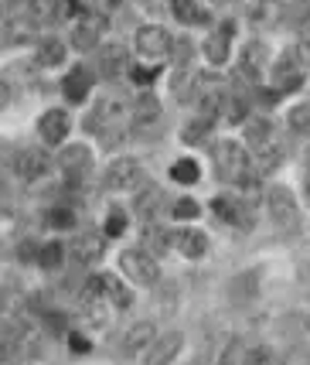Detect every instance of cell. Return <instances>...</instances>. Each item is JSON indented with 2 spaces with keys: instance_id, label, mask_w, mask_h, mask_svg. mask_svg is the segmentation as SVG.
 Instances as JSON below:
<instances>
[{
  "instance_id": "1",
  "label": "cell",
  "mask_w": 310,
  "mask_h": 365,
  "mask_svg": "<svg viewBox=\"0 0 310 365\" xmlns=\"http://www.w3.org/2000/svg\"><path fill=\"white\" fill-rule=\"evenodd\" d=\"M212 158H215V171L222 181H239L246 175V154L235 140H218L212 147Z\"/></svg>"
},
{
  "instance_id": "2",
  "label": "cell",
  "mask_w": 310,
  "mask_h": 365,
  "mask_svg": "<svg viewBox=\"0 0 310 365\" xmlns=\"http://www.w3.org/2000/svg\"><path fill=\"white\" fill-rule=\"evenodd\" d=\"M266 208H269V219H273L279 229H294L296 225L294 191H286L283 185H273V188L266 191Z\"/></svg>"
},
{
  "instance_id": "3",
  "label": "cell",
  "mask_w": 310,
  "mask_h": 365,
  "mask_svg": "<svg viewBox=\"0 0 310 365\" xmlns=\"http://www.w3.org/2000/svg\"><path fill=\"white\" fill-rule=\"evenodd\" d=\"M140 178H143V171H140V164L133 158H120L113 160L106 168V175H103V188L106 191H130L140 185Z\"/></svg>"
},
{
  "instance_id": "4",
  "label": "cell",
  "mask_w": 310,
  "mask_h": 365,
  "mask_svg": "<svg viewBox=\"0 0 310 365\" xmlns=\"http://www.w3.org/2000/svg\"><path fill=\"white\" fill-rule=\"evenodd\" d=\"M120 267H123V273L133 284L150 287L157 280V259L147 253V250H126V253L120 256Z\"/></svg>"
},
{
  "instance_id": "5",
  "label": "cell",
  "mask_w": 310,
  "mask_h": 365,
  "mask_svg": "<svg viewBox=\"0 0 310 365\" xmlns=\"http://www.w3.org/2000/svg\"><path fill=\"white\" fill-rule=\"evenodd\" d=\"M171 45H174V38L160 24H143L137 31V51L143 58H167Z\"/></svg>"
},
{
  "instance_id": "6",
  "label": "cell",
  "mask_w": 310,
  "mask_h": 365,
  "mask_svg": "<svg viewBox=\"0 0 310 365\" xmlns=\"http://www.w3.org/2000/svg\"><path fill=\"white\" fill-rule=\"evenodd\" d=\"M181 349H185V334H181V331L160 334V338H154V345L147 349L143 365H171L174 359L181 355Z\"/></svg>"
},
{
  "instance_id": "7",
  "label": "cell",
  "mask_w": 310,
  "mask_h": 365,
  "mask_svg": "<svg viewBox=\"0 0 310 365\" xmlns=\"http://www.w3.org/2000/svg\"><path fill=\"white\" fill-rule=\"evenodd\" d=\"M103 250H106V239L99 236V232H82V236L72 239V246H68V253L76 259L78 267H93L103 259Z\"/></svg>"
},
{
  "instance_id": "8",
  "label": "cell",
  "mask_w": 310,
  "mask_h": 365,
  "mask_svg": "<svg viewBox=\"0 0 310 365\" xmlns=\"http://www.w3.org/2000/svg\"><path fill=\"white\" fill-rule=\"evenodd\" d=\"M34 21L31 14H14L0 21V41L4 45H21V41H31L34 38Z\"/></svg>"
},
{
  "instance_id": "9",
  "label": "cell",
  "mask_w": 310,
  "mask_h": 365,
  "mask_svg": "<svg viewBox=\"0 0 310 365\" xmlns=\"http://www.w3.org/2000/svg\"><path fill=\"white\" fill-rule=\"evenodd\" d=\"M232 24H218L212 28V34L205 38V55H208V62L212 65H222L229 58V41H232Z\"/></svg>"
},
{
  "instance_id": "10",
  "label": "cell",
  "mask_w": 310,
  "mask_h": 365,
  "mask_svg": "<svg viewBox=\"0 0 310 365\" xmlns=\"http://www.w3.org/2000/svg\"><path fill=\"white\" fill-rule=\"evenodd\" d=\"M14 171L24 181H34V178H41L48 171V154L45 150H38V147H28V150H21L14 160Z\"/></svg>"
},
{
  "instance_id": "11",
  "label": "cell",
  "mask_w": 310,
  "mask_h": 365,
  "mask_svg": "<svg viewBox=\"0 0 310 365\" xmlns=\"http://www.w3.org/2000/svg\"><path fill=\"white\" fill-rule=\"evenodd\" d=\"M58 164H62V171L72 181H78V178L89 175V168H93V158H89V147H82V143H76V147H68L62 158H58Z\"/></svg>"
},
{
  "instance_id": "12",
  "label": "cell",
  "mask_w": 310,
  "mask_h": 365,
  "mask_svg": "<svg viewBox=\"0 0 310 365\" xmlns=\"http://www.w3.org/2000/svg\"><path fill=\"white\" fill-rule=\"evenodd\" d=\"M130 120L137 123V127H150L160 120V103H157L154 93H140L133 103H130Z\"/></svg>"
},
{
  "instance_id": "13",
  "label": "cell",
  "mask_w": 310,
  "mask_h": 365,
  "mask_svg": "<svg viewBox=\"0 0 310 365\" xmlns=\"http://www.w3.org/2000/svg\"><path fill=\"white\" fill-rule=\"evenodd\" d=\"M99 34H103V17H82L72 28V45L78 51H89V48L99 45Z\"/></svg>"
},
{
  "instance_id": "14",
  "label": "cell",
  "mask_w": 310,
  "mask_h": 365,
  "mask_svg": "<svg viewBox=\"0 0 310 365\" xmlns=\"http://www.w3.org/2000/svg\"><path fill=\"white\" fill-rule=\"evenodd\" d=\"M38 130H41V140L45 143H62L65 133H68V113L65 110H48L41 120H38Z\"/></svg>"
},
{
  "instance_id": "15",
  "label": "cell",
  "mask_w": 310,
  "mask_h": 365,
  "mask_svg": "<svg viewBox=\"0 0 310 365\" xmlns=\"http://www.w3.org/2000/svg\"><path fill=\"white\" fill-rule=\"evenodd\" d=\"M174 250L181 256H187V259H198V256L208 253V239H205V232H198V229H181V232H174Z\"/></svg>"
},
{
  "instance_id": "16",
  "label": "cell",
  "mask_w": 310,
  "mask_h": 365,
  "mask_svg": "<svg viewBox=\"0 0 310 365\" xmlns=\"http://www.w3.org/2000/svg\"><path fill=\"white\" fill-rule=\"evenodd\" d=\"M157 338V328L150 324V321H137L130 331L123 334V351L126 355H137V351H147L150 345H154Z\"/></svg>"
},
{
  "instance_id": "17",
  "label": "cell",
  "mask_w": 310,
  "mask_h": 365,
  "mask_svg": "<svg viewBox=\"0 0 310 365\" xmlns=\"http://www.w3.org/2000/svg\"><path fill=\"white\" fill-rule=\"evenodd\" d=\"M99 68H103L106 79H120L126 68H130V58H126V51L120 45H106L103 55H99Z\"/></svg>"
},
{
  "instance_id": "18",
  "label": "cell",
  "mask_w": 310,
  "mask_h": 365,
  "mask_svg": "<svg viewBox=\"0 0 310 365\" xmlns=\"http://www.w3.org/2000/svg\"><path fill=\"white\" fill-rule=\"evenodd\" d=\"M65 96L72 99V103H82L86 96H89V89H93V76L86 72V68H76V72H68L65 76Z\"/></svg>"
},
{
  "instance_id": "19",
  "label": "cell",
  "mask_w": 310,
  "mask_h": 365,
  "mask_svg": "<svg viewBox=\"0 0 310 365\" xmlns=\"http://www.w3.org/2000/svg\"><path fill=\"white\" fill-rule=\"evenodd\" d=\"M239 65H242V72H246V76L263 72V68H266V48H263V41H249V45L239 51Z\"/></svg>"
},
{
  "instance_id": "20",
  "label": "cell",
  "mask_w": 310,
  "mask_h": 365,
  "mask_svg": "<svg viewBox=\"0 0 310 365\" xmlns=\"http://www.w3.org/2000/svg\"><path fill=\"white\" fill-rule=\"evenodd\" d=\"M273 76H277V93H286V89H296L300 86V72H296L294 65V55H283L273 68Z\"/></svg>"
},
{
  "instance_id": "21",
  "label": "cell",
  "mask_w": 310,
  "mask_h": 365,
  "mask_svg": "<svg viewBox=\"0 0 310 365\" xmlns=\"http://www.w3.org/2000/svg\"><path fill=\"white\" fill-rule=\"evenodd\" d=\"M256 290H259V273H256V270L242 273V277H235L232 284H229L232 301H252V297H256Z\"/></svg>"
},
{
  "instance_id": "22",
  "label": "cell",
  "mask_w": 310,
  "mask_h": 365,
  "mask_svg": "<svg viewBox=\"0 0 310 365\" xmlns=\"http://www.w3.org/2000/svg\"><path fill=\"white\" fill-rule=\"evenodd\" d=\"M246 140L252 143V147H259L263 150L266 143L273 140V127H269V120H246Z\"/></svg>"
},
{
  "instance_id": "23",
  "label": "cell",
  "mask_w": 310,
  "mask_h": 365,
  "mask_svg": "<svg viewBox=\"0 0 310 365\" xmlns=\"http://www.w3.org/2000/svg\"><path fill=\"white\" fill-rule=\"evenodd\" d=\"M62 62H65L62 41H55V38L41 41V48H38V65H41V68H51V65H62Z\"/></svg>"
},
{
  "instance_id": "24",
  "label": "cell",
  "mask_w": 310,
  "mask_h": 365,
  "mask_svg": "<svg viewBox=\"0 0 310 365\" xmlns=\"http://www.w3.org/2000/svg\"><path fill=\"white\" fill-rule=\"evenodd\" d=\"M218 212V219H225V222H242L249 225V219H242V212H246V205L242 202H232V198H215V205H212Z\"/></svg>"
},
{
  "instance_id": "25",
  "label": "cell",
  "mask_w": 310,
  "mask_h": 365,
  "mask_svg": "<svg viewBox=\"0 0 310 365\" xmlns=\"http://www.w3.org/2000/svg\"><path fill=\"white\" fill-rule=\"evenodd\" d=\"M174 14L181 17L185 24H208V14H205V7H198L195 0H174Z\"/></svg>"
},
{
  "instance_id": "26",
  "label": "cell",
  "mask_w": 310,
  "mask_h": 365,
  "mask_svg": "<svg viewBox=\"0 0 310 365\" xmlns=\"http://www.w3.org/2000/svg\"><path fill=\"white\" fill-rule=\"evenodd\" d=\"M78 4L76 0H48V21L62 24V21H76Z\"/></svg>"
},
{
  "instance_id": "27",
  "label": "cell",
  "mask_w": 310,
  "mask_h": 365,
  "mask_svg": "<svg viewBox=\"0 0 310 365\" xmlns=\"http://www.w3.org/2000/svg\"><path fill=\"white\" fill-rule=\"evenodd\" d=\"M103 290H109L106 297L116 304V307H130V304H133V294H130V290H126L116 277H103Z\"/></svg>"
},
{
  "instance_id": "28",
  "label": "cell",
  "mask_w": 310,
  "mask_h": 365,
  "mask_svg": "<svg viewBox=\"0 0 310 365\" xmlns=\"http://www.w3.org/2000/svg\"><path fill=\"white\" fill-rule=\"evenodd\" d=\"M157 205H160V191H157V188H147V191H140V195H137V202H133V212H137L140 219H150Z\"/></svg>"
},
{
  "instance_id": "29",
  "label": "cell",
  "mask_w": 310,
  "mask_h": 365,
  "mask_svg": "<svg viewBox=\"0 0 310 365\" xmlns=\"http://www.w3.org/2000/svg\"><path fill=\"white\" fill-rule=\"evenodd\" d=\"M198 175H202V171H198V164H195L191 158L177 160V164L171 168V178L177 181V185H195V181H198Z\"/></svg>"
},
{
  "instance_id": "30",
  "label": "cell",
  "mask_w": 310,
  "mask_h": 365,
  "mask_svg": "<svg viewBox=\"0 0 310 365\" xmlns=\"http://www.w3.org/2000/svg\"><path fill=\"white\" fill-rule=\"evenodd\" d=\"M191 86H195V72L191 68H177L174 72V79H171V93L177 96V99H191Z\"/></svg>"
},
{
  "instance_id": "31",
  "label": "cell",
  "mask_w": 310,
  "mask_h": 365,
  "mask_svg": "<svg viewBox=\"0 0 310 365\" xmlns=\"http://www.w3.org/2000/svg\"><path fill=\"white\" fill-rule=\"evenodd\" d=\"M286 123H290V130H294V133L307 137V133H310V103L294 106V110H290V116H286Z\"/></svg>"
},
{
  "instance_id": "32",
  "label": "cell",
  "mask_w": 310,
  "mask_h": 365,
  "mask_svg": "<svg viewBox=\"0 0 310 365\" xmlns=\"http://www.w3.org/2000/svg\"><path fill=\"white\" fill-rule=\"evenodd\" d=\"M62 256H65V250L58 242H48L45 250L38 253V263H41L45 270H58V267H62Z\"/></svg>"
},
{
  "instance_id": "33",
  "label": "cell",
  "mask_w": 310,
  "mask_h": 365,
  "mask_svg": "<svg viewBox=\"0 0 310 365\" xmlns=\"http://www.w3.org/2000/svg\"><path fill=\"white\" fill-rule=\"evenodd\" d=\"M279 164H283V147L269 140V143L263 147V158H259V168H263V171H273V168H279Z\"/></svg>"
},
{
  "instance_id": "34",
  "label": "cell",
  "mask_w": 310,
  "mask_h": 365,
  "mask_svg": "<svg viewBox=\"0 0 310 365\" xmlns=\"http://www.w3.org/2000/svg\"><path fill=\"white\" fill-rule=\"evenodd\" d=\"M208 127H212V116H198V120H191V123H187L181 137H185L187 143H198L205 137V130H208Z\"/></svg>"
},
{
  "instance_id": "35",
  "label": "cell",
  "mask_w": 310,
  "mask_h": 365,
  "mask_svg": "<svg viewBox=\"0 0 310 365\" xmlns=\"http://www.w3.org/2000/svg\"><path fill=\"white\" fill-rule=\"evenodd\" d=\"M242 365H283V362H279L269 349H249L246 359H242Z\"/></svg>"
},
{
  "instance_id": "36",
  "label": "cell",
  "mask_w": 310,
  "mask_h": 365,
  "mask_svg": "<svg viewBox=\"0 0 310 365\" xmlns=\"http://www.w3.org/2000/svg\"><path fill=\"white\" fill-rule=\"evenodd\" d=\"M174 215H177V219H198V202H195V198L174 202Z\"/></svg>"
},
{
  "instance_id": "37",
  "label": "cell",
  "mask_w": 310,
  "mask_h": 365,
  "mask_svg": "<svg viewBox=\"0 0 310 365\" xmlns=\"http://www.w3.org/2000/svg\"><path fill=\"white\" fill-rule=\"evenodd\" d=\"M76 222V215L72 212H65V208H51L48 212V225H55V229H65V225Z\"/></svg>"
},
{
  "instance_id": "38",
  "label": "cell",
  "mask_w": 310,
  "mask_h": 365,
  "mask_svg": "<svg viewBox=\"0 0 310 365\" xmlns=\"http://www.w3.org/2000/svg\"><path fill=\"white\" fill-rule=\"evenodd\" d=\"M126 229V212H113L109 215V222H106V229H103V236H120Z\"/></svg>"
},
{
  "instance_id": "39",
  "label": "cell",
  "mask_w": 310,
  "mask_h": 365,
  "mask_svg": "<svg viewBox=\"0 0 310 365\" xmlns=\"http://www.w3.org/2000/svg\"><path fill=\"white\" fill-rule=\"evenodd\" d=\"M171 55H174V62H177V68H185L187 58H191V41H174Z\"/></svg>"
},
{
  "instance_id": "40",
  "label": "cell",
  "mask_w": 310,
  "mask_h": 365,
  "mask_svg": "<svg viewBox=\"0 0 310 365\" xmlns=\"http://www.w3.org/2000/svg\"><path fill=\"white\" fill-rule=\"evenodd\" d=\"M296 62H300V65H310V28L300 34V41H296Z\"/></svg>"
},
{
  "instance_id": "41",
  "label": "cell",
  "mask_w": 310,
  "mask_h": 365,
  "mask_svg": "<svg viewBox=\"0 0 310 365\" xmlns=\"http://www.w3.org/2000/svg\"><path fill=\"white\" fill-rule=\"evenodd\" d=\"M147 246L160 253V250H167V236H164L160 229H154V225H150V229H147Z\"/></svg>"
},
{
  "instance_id": "42",
  "label": "cell",
  "mask_w": 310,
  "mask_h": 365,
  "mask_svg": "<svg viewBox=\"0 0 310 365\" xmlns=\"http://www.w3.org/2000/svg\"><path fill=\"white\" fill-rule=\"evenodd\" d=\"M235 362H239V341H229V345L222 349L215 365H235Z\"/></svg>"
},
{
  "instance_id": "43",
  "label": "cell",
  "mask_w": 310,
  "mask_h": 365,
  "mask_svg": "<svg viewBox=\"0 0 310 365\" xmlns=\"http://www.w3.org/2000/svg\"><path fill=\"white\" fill-rule=\"evenodd\" d=\"M229 103H232V106H229V116H232V120L246 116V103H242V99H229Z\"/></svg>"
},
{
  "instance_id": "44",
  "label": "cell",
  "mask_w": 310,
  "mask_h": 365,
  "mask_svg": "<svg viewBox=\"0 0 310 365\" xmlns=\"http://www.w3.org/2000/svg\"><path fill=\"white\" fill-rule=\"evenodd\" d=\"M11 86H7V79H0V110H7V103H11Z\"/></svg>"
},
{
  "instance_id": "45",
  "label": "cell",
  "mask_w": 310,
  "mask_h": 365,
  "mask_svg": "<svg viewBox=\"0 0 310 365\" xmlns=\"http://www.w3.org/2000/svg\"><path fill=\"white\" fill-rule=\"evenodd\" d=\"M133 79H137V82H150V79H154V76H150L147 68H133Z\"/></svg>"
},
{
  "instance_id": "46",
  "label": "cell",
  "mask_w": 310,
  "mask_h": 365,
  "mask_svg": "<svg viewBox=\"0 0 310 365\" xmlns=\"http://www.w3.org/2000/svg\"><path fill=\"white\" fill-rule=\"evenodd\" d=\"M72 349H76V351H89V341H86V338H76V334H72Z\"/></svg>"
},
{
  "instance_id": "47",
  "label": "cell",
  "mask_w": 310,
  "mask_h": 365,
  "mask_svg": "<svg viewBox=\"0 0 310 365\" xmlns=\"http://www.w3.org/2000/svg\"><path fill=\"white\" fill-rule=\"evenodd\" d=\"M304 195H307V202H310V171H307V178H304Z\"/></svg>"
},
{
  "instance_id": "48",
  "label": "cell",
  "mask_w": 310,
  "mask_h": 365,
  "mask_svg": "<svg viewBox=\"0 0 310 365\" xmlns=\"http://www.w3.org/2000/svg\"><path fill=\"white\" fill-rule=\"evenodd\" d=\"M0 365H17L14 359H0Z\"/></svg>"
},
{
  "instance_id": "49",
  "label": "cell",
  "mask_w": 310,
  "mask_h": 365,
  "mask_svg": "<svg viewBox=\"0 0 310 365\" xmlns=\"http://www.w3.org/2000/svg\"><path fill=\"white\" fill-rule=\"evenodd\" d=\"M215 4H232V0H215Z\"/></svg>"
}]
</instances>
